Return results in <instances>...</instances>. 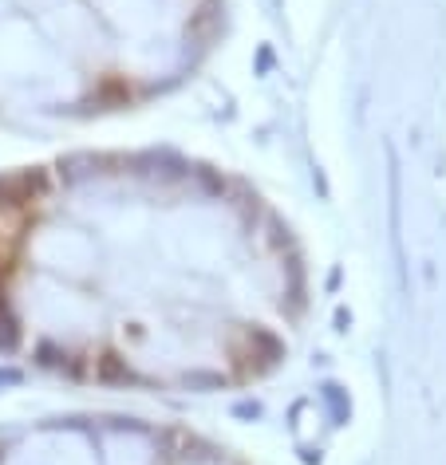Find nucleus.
<instances>
[{"label": "nucleus", "instance_id": "obj_1", "mask_svg": "<svg viewBox=\"0 0 446 465\" xmlns=\"http://www.w3.org/2000/svg\"><path fill=\"white\" fill-rule=\"evenodd\" d=\"M309 272L241 177L171 151L0 174V351L131 391H237L289 359Z\"/></svg>", "mask_w": 446, "mask_h": 465}, {"label": "nucleus", "instance_id": "obj_2", "mask_svg": "<svg viewBox=\"0 0 446 465\" xmlns=\"http://www.w3.org/2000/svg\"><path fill=\"white\" fill-rule=\"evenodd\" d=\"M0 465H245L210 438L143 418H48L0 438Z\"/></svg>", "mask_w": 446, "mask_h": 465}]
</instances>
